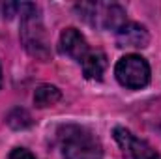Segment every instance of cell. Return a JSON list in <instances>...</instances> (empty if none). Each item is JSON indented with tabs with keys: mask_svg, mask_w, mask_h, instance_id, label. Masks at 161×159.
<instances>
[{
	"mask_svg": "<svg viewBox=\"0 0 161 159\" xmlns=\"http://www.w3.org/2000/svg\"><path fill=\"white\" fill-rule=\"evenodd\" d=\"M82 64V71L86 79H96L99 80L101 75L107 69V56L101 51H90L88 56L80 62Z\"/></svg>",
	"mask_w": 161,
	"mask_h": 159,
	"instance_id": "cell-8",
	"label": "cell"
},
{
	"mask_svg": "<svg viewBox=\"0 0 161 159\" xmlns=\"http://www.w3.org/2000/svg\"><path fill=\"white\" fill-rule=\"evenodd\" d=\"M0 86H2V68H0Z\"/></svg>",
	"mask_w": 161,
	"mask_h": 159,
	"instance_id": "cell-12",
	"label": "cell"
},
{
	"mask_svg": "<svg viewBox=\"0 0 161 159\" xmlns=\"http://www.w3.org/2000/svg\"><path fill=\"white\" fill-rule=\"evenodd\" d=\"M114 75L122 86L131 90H141L150 82V66L139 54H125L118 60Z\"/></svg>",
	"mask_w": 161,
	"mask_h": 159,
	"instance_id": "cell-4",
	"label": "cell"
},
{
	"mask_svg": "<svg viewBox=\"0 0 161 159\" xmlns=\"http://www.w3.org/2000/svg\"><path fill=\"white\" fill-rule=\"evenodd\" d=\"M114 139L118 140L124 152L129 154L131 159H161L159 154L142 139H137L131 131H127L125 127H116L114 129Z\"/></svg>",
	"mask_w": 161,
	"mask_h": 159,
	"instance_id": "cell-5",
	"label": "cell"
},
{
	"mask_svg": "<svg viewBox=\"0 0 161 159\" xmlns=\"http://www.w3.org/2000/svg\"><path fill=\"white\" fill-rule=\"evenodd\" d=\"M19 15H21V41L25 49L34 58L47 60L51 56V43L38 8L34 4H19Z\"/></svg>",
	"mask_w": 161,
	"mask_h": 159,
	"instance_id": "cell-2",
	"label": "cell"
},
{
	"mask_svg": "<svg viewBox=\"0 0 161 159\" xmlns=\"http://www.w3.org/2000/svg\"><path fill=\"white\" fill-rule=\"evenodd\" d=\"M116 41L118 47H125V49H142L148 45L150 36L146 32L144 26L137 25V23H125L120 30L116 32Z\"/></svg>",
	"mask_w": 161,
	"mask_h": 159,
	"instance_id": "cell-7",
	"label": "cell"
},
{
	"mask_svg": "<svg viewBox=\"0 0 161 159\" xmlns=\"http://www.w3.org/2000/svg\"><path fill=\"white\" fill-rule=\"evenodd\" d=\"M60 52L80 64L88 56L90 49H88V43L84 40V36L77 28H66L60 34Z\"/></svg>",
	"mask_w": 161,
	"mask_h": 159,
	"instance_id": "cell-6",
	"label": "cell"
},
{
	"mask_svg": "<svg viewBox=\"0 0 161 159\" xmlns=\"http://www.w3.org/2000/svg\"><path fill=\"white\" fill-rule=\"evenodd\" d=\"M60 97H62L60 90L56 86H53V84H41V86L36 88V92H34V103L40 109L56 105L60 101Z\"/></svg>",
	"mask_w": 161,
	"mask_h": 159,
	"instance_id": "cell-9",
	"label": "cell"
},
{
	"mask_svg": "<svg viewBox=\"0 0 161 159\" xmlns=\"http://www.w3.org/2000/svg\"><path fill=\"white\" fill-rule=\"evenodd\" d=\"M58 144L64 159H103L99 139L82 125H62L58 129Z\"/></svg>",
	"mask_w": 161,
	"mask_h": 159,
	"instance_id": "cell-1",
	"label": "cell"
},
{
	"mask_svg": "<svg viewBox=\"0 0 161 159\" xmlns=\"http://www.w3.org/2000/svg\"><path fill=\"white\" fill-rule=\"evenodd\" d=\"M9 159H36V157L28 150H25V148H15V150H11Z\"/></svg>",
	"mask_w": 161,
	"mask_h": 159,
	"instance_id": "cell-11",
	"label": "cell"
},
{
	"mask_svg": "<svg viewBox=\"0 0 161 159\" xmlns=\"http://www.w3.org/2000/svg\"><path fill=\"white\" fill-rule=\"evenodd\" d=\"M8 123H9L13 129H25V127H28V125L32 123V118H30V114H28L25 109H15V111L9 112Z\"/></svg>",
	"mask_w": 161,
	"mask_h": 159,
	"instance_id": "cell-10",
	"label": "cell"
},
{
	"mask_svg": "<svg viewBox=\"0 0 161 159\" xmlns=\"http://www.w3.org/2000/svg\"><path fill=\"white\" fill-rule=\"evenodd\" d=\"M75 9L79 15L94 26L105 30H120L125 25V11L118 4H103V2H82L77 4Z\"/></svg>",
	"mask_w": 161,
	"mask_h": 159,
	"instance_id": "cell-3",
	"label": "cell"
}]
</instances>
